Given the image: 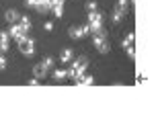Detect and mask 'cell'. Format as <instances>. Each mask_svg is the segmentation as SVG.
<instances>
[{"label": "cell", "mask_w": 158, "mask_h": 123, "mask_svg": "<svg viewBox=\"0 0 158 123\" xmlns=\"http://www.w3.org/2000/svg\"><path fill=\"white\" fill-rule=\"evenodd\" d=\"M43 29H45V31H52L53 29V23H49V21H47V23H43Z\"/></svg>", "instance_id": "cb8c5ba5"}, {"label": "cell", "mask_w": 158, "mask_h": 123, "mask_svg": "<svg viewBox=\"0 0 158 123\" xmlns=\"http://www.w3.org/2000/svg\"><path fill=\"white\" fill-rule=\"evenodd\" d=\"M53 78L56 80H66V70H56L53 72Z\"/></svg>", "instance_id": "ac0fdd59"}, {"label": "cell", "mask_w": 158, "mask_h": 123, "mask_svg": "<svg viewBox=\"0 0 158 123\" xmlns=\"http://www.w3.org/2000/svg\"><path fill=\"white\" fill-rule=\"evenodd\" d=\"M90 29H88V25H82V27H70V37L72 39H80V37L88 35Z\"/></svg>", "instance_id": "277c9868"}, {"label": "cell", "mask_w": 158, "mask_h": 123, "mask_svg": "<svg viewBox=\"0 0 158 123\" xmlns=\"http://www.w3.org/2000/svg\"><path fill=\"white\" fill-rule=\"evenodd\" d=\"M49 12H53L56 17H64V4H52Z\"/></svg>", "instance_id": "7c38bea8"}, {"label": "cell", "mask_w": 158, "mask_h": 123, "mask_svg": "<svg viewBox=\"0 0 158 123\" xmlns=\"http://www.w3.org/2000/svg\"><path fill=\"white\" fill-rule=\"evenodd\" d=\"M41 64H43V66H45V68H47V70H49V68H53V59L49 58V55H47V58L43 59V62H41Z\"/></svg>", "instance_id": "d6986e66"}, {"label": "cell", "mask_w": 158, "mask_h": 123, "mask_svg": "<svg viewBox=\"0 0 158 123\" xmlns=\"http://www.w3.org/2000/svg\"><path fill=\"white\" fill-rule=\"evenodd\" d=\"M94 47H97L101 53H109V49H111V45H109V41H107V39L97 41V43H94Z\"/></svg>", "instance_id": "30bf717a"}, {"label": "cell", "mask_w": 158, "mask_h": 123, "mask_svg": "<svg viewBox=\"0 0 158 123\" xmlns=\"http://www.w3.org/2000/svg\"><path fill=\"white\" fill-rule=\"evenodd\" d=\"M19 51L23 53V55H33V53H35V43H33V39L23 37V39L19 41Z\"/></svg>", "instance_id": "3957f363"}, {"label": "cell", "mask_w": 158, "mask_h": 123, "mask_svg": "<svg viewBox=\"0 0 158 123\" xmlns=\"http://www.w3.org/2000/svg\"><path fill=\"white\" fill-rule=\"evenodd\" d=\"M125 17V12H121V10H117V8H115V10L111 12V18H113V23H119V21H121V18Z\"/></svg>", "instance_id": "9a60e30c"}, {"label": "cell", "mask_w": 158, "mask_h": 123, "mask_svg": "<svg viewBox=\"0 0 158 123\" xmlns=\"http://www.w3.org/2000/svg\"><path fill=\"white\" fill-rule=\"evenodd\" d=\"M134 39H135V35H134V33H129V35L125 37V39H123V43H121V45H123V47H129V45H134Z\"/></svg>", "instance_id": "2e32d148"}, {"label": "cell", "mask_w": 158, "mask_h": 123, "mask_svg": "<svg viewBox=\"0 0 158 123\" xmlns=\"http://www.w3.org/2000/svg\"><path fill=\"white\" fill-rule=\"evenodd\" d=\"M99 27H103V12H101V10L88 12V29L97 31Z\"/></svg>", "instance_id": "7a4b0ae2"}, {"label": "cell", "mask_w": 158, "mask_h": 123, "mask_svg": "<svg viewBox=\"0 0 158 123\" xmlns=\"http://www.w3.org/2000/svg\"><path fill=\"white\" fill-rule=\"evenodd\" d=\"M17 25H21V27H23V29H27V31H29L31 27H33V23H31V21H29V18H27V17H19Z\"/></svg>", "instance_id": "5bb4252c"}, {"label": "cell", "mask_w": 158, "mask_h": 123, "mask_svg": "<svg viewBox=\"0 0 158 123\" xmlns=\"http://www.w3.org/2000/svg\"><path fill=\"white\" fill-rule=\"evenodd\" d=\"M72 68H74V70H78V72H84V70L88 68V59L84 58V55H80V58H76V59H74Z\"/></svg>", "instance_id": "8992f818"}, {"label": "cell", "mask_w": 158, "mask_h": 123, "mask_svg": "<svg viewBox=\"0 0 158 123\" xmlns=\"http://www.w3.org/2000/svg\"><path fill=\"white\" fill-rule=\"evenodd\" d=\"M8 45H10V37L6 31H0V53L8 51Z\"/></svg>", "instance_id": "5b68a950"}, {"label": "cell", "mask_w": 158, "mask_h": 123, "mask_svg": "<svg viewBox=\"0 0 158 123\" xmlns=\"http://www.w3.org/2000/svg\"><path fill=\"white\" fill-rule=\"evenodd\" d=\"M72 55H74V51H72L70 47H66V49H62V53H60V59H62V62H70Z\"/></svg>", "instance_id": "4fadbf2b"}, {"label": "cell", "mask_w": 158, "mask_h": 123, "mask_svg": "<svg viewBox=\"0 0 158 123\" xmlns=\"http://www.w3.org/2000/svg\"><path fill=\"white\" fill-rule=\"evenodd\" d=\"M127 0H119L117 2V10H121V12H127Z\"/></svg>", "instance_id": "e0dca14e"}, {"label": "cell", "mask_w": 158, "mask_h": 123, "mask_svg": "<svg viewBox=\"0 0 158 123\" xmlns=\"http://www.w3.org/2000/svg\"><path fill=\"white\" fill-rule=\"evenodd\" d=\"M33 74H35V78H39V80H41V78L47 74V68H45L43 64H37L35 68H33Z\"/></svg>", "instance_id": "8fae6325"}, {"label": "cell", "mask_w": 158, "mask_h": 123, "mask_svg": "<svg viewBox=\"0 0 158 123\" xmlns=\"http://www.w3.org/2000/svg\"><path fill=\"white\" fill-rule=\"evenodd\" d=\"M35 4H37V0H27V6H29V8H33Z\"/></svg>", "instance_id": "d4e9b609"}, {"label": "cell", "mask_w": 158, "mask_h": 123, "mask_svg": "<svg viewBox=\"0 0 158 123\" xmlns=\"http://www.w3.org/2000/svg\"><path fill=\"white\" fill-rule=\"evenodd\" d=\"M4 68H6V59H4V55L0 53V72L4 70Z\"/></svg>", "instance_id": "603a6c76"}, {"label": "cell", "mask_w": 158, "mask_h": 123, "mask_svg": "<svg viewBox=\"0 0 158 123\" xmlns=\"http://www.w3.org/2000/svg\"><path fill=\"white\" fill-rule=\"evenodd\" d=\"M86 10H88V12L99 10V6H97V2H88V4H86Z\"/></svg>", "instance_id": "ffe728a7"}, {"label": "cell", "mask_w": 158, "mask_h": 123, "mask_svg": "<svg viewBox=\"0 0 158 123\" xmlns=\"http://www.w3.org/2000/svg\"><path fill=\"white\" fill-rule=\"evenodd\" d=\"M27 84H29V86H39V78H29Z\"/></svg>", "instance_id": "7402d4cb"}, {"label": "cell", "mask_w": 158, "mask_h": 123, "mask_svg": "<svg viewBox=\"0 0 158 123\" xmlns=\"http://www.w3.org/2000/svg\"><path fill=\"white\" fill-rule=\"evenodd\" d=\"M131 2H135V0H131Z\"/></svg>", "instance_id": "4316f807"}, {"label": "cell", "mask_w": 158, "mask_h": 123, "mask_svg": "<svg viewBox=\"0 0 158 123\" xmlns=\"http://www.w3.org/2000/svg\"><path fill=\"white\" fill-rule=\"evenodd\" d=\"M74 82H76L78 86H93V84H94V78H93V76H86V74L82 72V74H80V76H78Z\"/></svg>", "instance_id": "52a82bcc"}, {"label": "cell", "mask_w": 158, "mask_h": 123, "mask_svg": "<svg viewBox=\"0 0 158 123\" xmlns=\"http://www.w3.org/2000/svg\"><path fill=\"white\" fill-rule=\"evenodd\" d=\"M19 17H21V14H19V12L15 10V8H8V10L4 12V18H6V23H8V25L17 23V21H19Z\"/></svg>", "instance_id": "ba28073f"}, {"label": "cell", "mask_w": 158, "mask_h": 123, "mask_svg": "<svg viewBox=\"0 0 158 123\" xmlns=\"http://www.w3.org/2000/svg\"><path fill=\"white\" fill-rule=\"evenodd\" d=\"M125 49H127V55H129V58L135 59V47H134V45H129V47H125Z\"/></svg>", "instance_id": "44dd1931"}, {"label": "cell", "mask_w": 158, "mask_h": 123, "mask_svg": "<svg viewBox=\"0 0 158 123\" xmlns=\"http://www.w3.org/2000/svg\"><path fill=\"white\" fill-rule=\"evenodd\" d=\"M6 33H8V37H10V39H17V41H21L23 37H29V31L23 29V27H21V25H17V23H12L10 29L6 31Z\"/></svg>", "instance_id": "6da1fadb"}, {"label": "cell", "mask_w": 158, "mask_h": 123, "mask_svg": "<svg viewBox=\"0 0 158 123\" xmlns=\"http://www.w3.org/2000/svg\"><path fill=\"white\" fill-rule=\"evenodd\" d=\"M144 82H146V78L142 76V74H138V84H144Z\"/></svg>", "instance_id": "484cf974"}, {"label": "cell", "mask_w": 158, "mask_h": 123, "mask_svg": "<svg viewBox=\"0 0 158 123\" xmlns=\"http://www.w3.org/2000/svg\"><path fill=\"white\" fill-rule=\"evenodd\" d=\"M39 14H45V12H49V2L47 0H37V4L33 6Z\"/></svg>", "instance_id": "9c48e42d"}]
</instances>
